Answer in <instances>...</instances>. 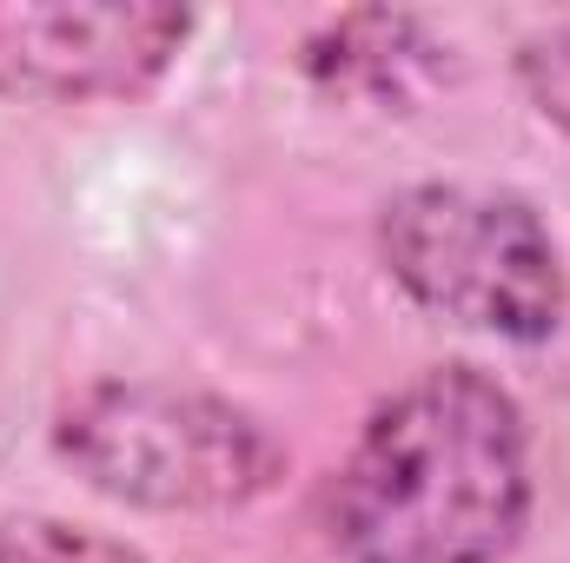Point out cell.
Returning <instances> with one entry per match:
<instances>
[{"instance_id": "obj_1", "label": "cell", "mask_w": 570, "mask_h": 563, "mask_svg": "<svg viewBox=\"0 0 570 563\" xmlns=\"http://www.w3.org/2000/svg\"><path fill=\"white\" fill-rule=\"evenodd\" d=\"M524 517V418L471 365L392 392L332 484V537L352 563H504Z\"/></svg>"}, {"instance_id": "obj_4", "label": "cell", "mask_w": 570, "mask_h": 563, "mask_svg": "<svg viewBox=\"0 0 570 563\" xmlns=\"http://www.w3.org/2000/svg\"><path fill=\"white\" fill-rule=\"evenodd\" d=\"M193 13L153 0H0L7 100H127L146 93Z\"/></svg>"}, {"instance_id": "obj_2", "label": "cell", "mask_w": 570, "mask_h": 563, "mask_svg": "<svg viewBox=\"0 0 570 563\" xmlns=\"http://www.w3.org/2000/svg\"><path fill=\"white\" fill-rule=\"evenodd\" d=\"M392 279L451 325L538 345L564 325V259L531 199L491 186H412L385 206Z\"/></svg>"}, {"instance_id": "obj_6", "label": "cell", "mask_w": 570, "mask_h": 563, "mask_svg": "<svg viewBox=\"0 0 570 563\" xmlns=\"http://www.w3.org/2000/svg\"><path fill=\"white\" fill-rule=\"evenodd\" d=\"M518 80H524V93L538 100V113L558 120L570 134V20H558V27H544V33L524 40Z\"/></svg>"}, {"instance_id": "obj_5", "label": "cell", "mask_w": 570, "mask_h": 563, "mask_svg": "<svg viewBox=\"0 0 570 563\" xmlns=\"http://www.w3.org/2000/svg\"><path fill=\"white\" fill-rule=\"evenodd\" d=\"M0 563H146V557L100 537V531L60 524V517H7L0 524Z\"/></svg>"}, {"instance_id": "obj_3", "label": "cell", "mask_w": 570, "mask_h": 563, "mask_svg": "<svg viewBox=\"0 0 570 563\" xmlns=\"http://www.w3.org/2000/svg\"><path fill=\"white\" fill-rule=\"evenodd\" d=\"M60 451L87 484L146 511H233L285 471L279 437L253 412L173 385H100L73 398L60 412Z\"/></svg>"}]
</instances>
